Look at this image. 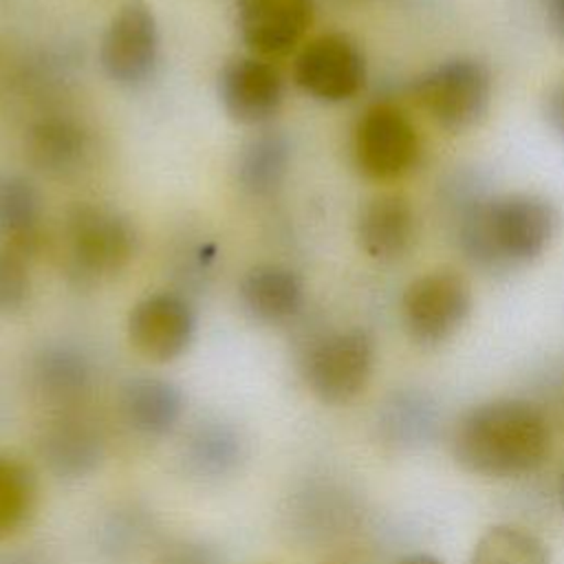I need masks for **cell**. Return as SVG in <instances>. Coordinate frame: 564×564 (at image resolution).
<instances>
[{"instance_id": "6da1fadb", "label": "cell", "mask_w": 564, "mask_h": 564, "mask_svg": "<svg viewBox=\"0 0 564 564\" xmlns=\"http://www.w3.org/2000/svg\"><path fill=\"white\" fill-rule=\"evenodd\" d=\"M551 454L544 412L524 399H494L465 412L452 434V456L469 474L513 478L540 469Z\"/></svg>"}, {"instance_id": "7a4b0ae2", "label": "cell", "mask_w": 564, "mask_h": 564, "mask_svg": "<svg viewBox=\"0 0 564 564\" xmlns=\"http://www.w3.org/2000/svg\"><path fill=\"white\" fill-rule=\"evenodd\" d=\"M557 209L540 194L511 192L476 203L463 220L460 242L485 269L524 267L538 260L557 234Z\"/></svg>"}, {"instance_id": "3957f363", "label": "cell", "mask_w": 564, "mask_h": 564, "mask_svg": "<svg viewBox=\"0 0 564 564\" xmlns=\"http://www.w3.org/2000/svg\"><path fill=\"white\" fill-rule=\"evenodd\" d=\"M491 86V73L485 62L458 55L416 75L410 84V95L438 128L463 132L487 115Z\"/></svg>"}, {"instance_id": "277c9868", "label": "cell", "mask_w": 564, "mask_h": 564, "mask_svg": "<svg viewBox=\"0 0 564 564\" xmlns=\"http://www.w3.org/2000/svg\"><path fill=\"white\" fill-rule=\"evenodd\" d=\"M64 242L70 271L97 280L132 262L139 236L126 214L95 203H75L64 218Z\"/></svg>"}, {"instance_id": "5b68a950", "label": "cell", "mask_w": 564, "mask_h": 564, "mask_svg": "<svg viewBox=\"0 0 564 564\" xmlns=\"http://www.w3.org/2000/svg\"><path fill=\"white\" fill-rule=\"evenodd\" d=\"M419 154V130L399 104L375 101L361 112L352 132V159L366 178H401L416 165Z\"/></svg>"}, {"instance_id": "8992f818", "label": "cell", "mask_w": 564, "mask_h": 564, "mask_svg": "<svg viewBox=\"0 0 564 564\" xmlns=\"http://www.w3.org/2000/svg\"><path fill=\"white\" fill-rule=\"evenodd\" d=\"M471 313V286L456 269L443 267L414 278L401 297L408 335L421 346L447 341Z\"/></svg>"}, {"instance_id": "52a82bcc", "label": "cell", "mask_w": 564, "mask_h": 564, "mask_svg": "<svg viewBox=\"0 0 564 564\" xmlns=\"http://www.w3.org/2000/svg\"><path fill=\"white\" fill-rule=\"evenodd\" d=\"M375 368V341L364 328H346L317 339L304 359L308 390L328 405L357 399Z\"/></svg>"}, {"instance_id": "ba28073f", "label": "cell", "mask_w": 564, "mask_h": 564, "mask_svg": "<svg viewBox=\"0 0 564 564\" xmlns=\"http://www.w3.org/2000/svg\"><path fill=\"white\" fill-rule=\"evenodd\" d=\"M368 66L359 44L346 33H324L302 46L293 64L295 84L317 101L341 104L366 84Z\"/></svg>"}, {"instance_id": "9c48e42d", "label": "cell", "mask_w": 564, "mask_h": 564, "mask_svg": "<svg viewBox=\"0 0 564 564\" xmlns=\"http://www.w3.org/2000/svg\"><path fill=\"white\" fill-rule=\"evenodd\" d=\"M159 24L152 9L132 0L123 4L108 22L101 46L99 62L110 82L134 88L148 82L159 62Z\"/></svg>"}, {"instance_id": "30bf717a", "label": "cell", "mask_w": 564, "mask_h": 564, "mask_svg": "<svg viewBox=\"0 0 564 564\" xmlns=\"http://www.w3.org/2000/svg\"><path fill=\"white\" fill-rule=\"evenodd\" d=\"M194 333V308L172 291L145 295L128 315V339L150 361L165 364L181 357L189 348Z\"/></svg>"}, {"instance_id": "8fae6325", "label": "cell", "mask_w": 564, "mask_h": 564, "mask_svg": "<svg viewBox=\"0 0 564 564\" xmlns=\"http://www.w3.org/2000/svg\"><path fill=\"white\" fill-rule=\"evenodd\" d=\"M225 112L242 126H262L275 117L284 97L280 70L264 57H231L218 75Z\"/></svg>"}, {"instance_id": "7c38bea8", "label": "cell", "mask_w": 564, "mask_h": 564, "mask_svg": "<svg viewBox=\"0 0 564 564\" xmlns=\"http://www.w3.org/2000/svg\"><path fill=\"white\" fill-rule=\"evenodd\" d=\"M313 22V0H236V26L258 57L291 53Z\"/></svg>"}, {"instance_id": "4fadbf2b", "label": "cell", "mask_w": 564, "mask_h": 564, "mask_svg": "<svg viewBox=\"0 0 564 564\" xmlns=\"http://www.w3.org/2000/svg\"><path fill=\"white\" fill-rule=\"evenodd\" d=\"M357 240L372 260L403 258L416 240V216L410 200L392 192L370 198L357 218Z\"/></svg>"}, {"instance_id": "5bb4252c", "label": "cell", "mask_w": 564, "mask_h": 564, "mask_svg": "<svg viewBox=\"0 0 564 564\" xmlns=\"http://www.w3.org/2000/svg\"><path fill=\"white\" fill-rule=\"evenodd\" d=\"M40 452L53 474L79 478L90 474L101 460V436L73 410H59L46 421L40 436Z\"/></svg>"}, {"instance_id": "9a60e30c", "label": "cell", "mask_w": 564, "mask_h": 564, "mask_svg": "<svg viewBox=\"0 0 564 564\" xmlns=\"http://www.w3.org/2000/svg\"><path fill=\"white\" fill-rule=\"evenodd\" d=\"M24 154L44 174L75 172L88 154V132L68 115H46L26 128Z\"/></svg>"}, {"instance_id": "2e32d148", "label": "cell", "mask_w": 564, "mask_h": 564, "mask_svg": "<svg viewBox=\"0 0 564 564\" xmlns=\"http://www.w3.org/2000/svg\"><path fill=\"white\" fill-rule=\"evenodd\" d=\"M245 311L264 324H280L300 313L304 304V284L300 275L282 264L251 267L238 286Z\"/></svg>"}, {"instance_id": "e0dca14e", "label": "cell", "mask_w": 564, "mask_h": 564, "mask_svg": "<svg viewBox=\"0 0 564 564\" xmlns=\"http://www.w3.org/2000/svg\"><path fill=\"white\" fill-rule=\"evenodd\" d=\"M121 412L145 436L167 434L183 414L181 390L161 377H134L123 383Z\"/></svg>"}, {"instance_id": "ac0fdd59", "label": "cell", "mask_w": 564, "mask_h": 564, "mask_svg": "<svg viewBox=\"0 0 564 564\" xmlns=\"http://www.w3.org/2000/svg\"><path fill=\"white\" fill-rule=\"evenodd\" d=\"M0 238L24 260L42 247V198L24 176L0 178Z\"/></svg>"}, {"instance_id": "d6986e66", "label": "cell", "mask_w": 564, "mask_h": 564, "mask_svg": "<svg viewBox=\"0 0 564 564\" xmlns=\"http://www.w3.org/2000/svg\"><path fill=\"white\" fill-rule=\"evenodd\" d=\"M33 386L59 410H70L88 390L90 368L86 357L70 346H46L33 359Z\"/></svg>"}, {"instance_id": "ffe728a7", "label": "cell", "mask_w": 564, "mask_h": 564, "mask_svg": "<svg viewBox=\"0 0 564 564\" xmlns=\"http://www.w3.org/2000/svg\"><path fill=\"white\" fill-rule=\"evenodd\" d=\"M469 564H551V551L524 527L494 524L476 540Z\"/></svg>"}, {"instance_id": "44dd1931", "label": "cell", "mask_w": 564, "mask_h": 564, "mask_svg": "<svg viewBox=\"0 0 564 564\" xmlns=\"http://www.w3.org/2000/svg\"><path fill=\"white\" fill-rule=\"evenodd\" d=\"M289 167V143L282 132H262L240 152L238 181L253 194L264 196L280 187Z\"/></svg>"}, {"instance_id": "7402d4cb", "label": "cell", "mask_w": 564, "mask_h": 564, "mask_svg": "<svg viewBox=\"0 0 564 564\" xmlns=\"http://www.w3.org/2000/svg\"><path fill=\"white\" fill-rule=\"evenodd\" d=\"M35 502V480L24 463L0 454V540L15 533Z\"/></svg>"}, {"instance_id": "603a6c76", "label": "cell", "mask_w": 564, "mask_h": 564, "mask_svg": "<svg viewBox=\"0 0 564 564\" xmlns=\"http://www.w3.org/2000/svg\"><path fill=\"white\" fill-rule=\"evenodd\" d=\"M238 458V438L223 425L200 427L189 438V460L200 471L223 474Z\"/></svg>"}, {"instance_id": "cb8c5ba5", "label": "cell", "mask_w": 564, "mask_h": 564, "mask_svg": "<svg viewBox=\"0 0 564 564\" xmlns=\"http://www.w3.org/2000/svg\"><path fill=\"white\" fill-rule=\"evenodd\" d=\"M31 293V278L26 260L0 245V313H13L22 308Z\"/></svg>"}, {"instance_id": "d4e9b609", "label": "cell", "mask_w": 564, "mask_h": 564, "mask_svg": "<svg viewBox=\"0 0 564 564\" xmlns=\"http://www.w3.org/2000/svg\"><path fill=\"white\" fill-rule=\"evenodd\" d=\"M542 115L546 126L564 141V79L555 82L542 101Z\"/></svg>"}, {"instance_id": "484cf974", "label": "cell", "mask_w": 564, "mask_h": 564, "mask_svg": "<svg viewBox=\"0 0 564 564\" xmlns=\"http://www.w3.org/2000/svg\"><path fill=\"white\" fill-rule=\"evenodd\" d=\"M159 564H214V557L205 546L183 542L178 546L167 549Z\"/></svg>"}, {"instance_id": "4316f807", "label": "cell", "mask_w": 564, "mask_h": 564, "mask_svg": "<svg viewBox=\"0 0 564 564\" xmlns=\"http://www.w3.org/2000/svg\"><path fill=\"white\" fill-rule=\"evenodd\" d=\"M546 13L553 31L564 40V0H546Z\"/></svg>"}, {"instance_id": "83f0119b", "label": "cell", "mask_w": 564, "mask_h": 564, "mask_svg": "<svg viewBox=\"0 0 564 564\" xmlns=\"http://www.w3.org/2000/svg\"><path fill=\"white\" fill-rule=\"evenodd\" d=\"M0 564H46V562L35 551H11L0 555Z\"/></svg>"}, {"instance_id": "f1b7e54d", "label": "cell", "mask_w": 564, "mask_h": 564, "mask_svg": "<svg viewBox=\"0 0 564 564\" xmlns=\"http://www.w3.org/2000/svg\"><path fill=\"white\" fill-rule=\"evenodd\" d=\"M394 564H445L441 557L432 555V553H423V551H416V553H408L403 557H399Z\"/></svg>"}, {"instance_id": "f546056e", "label": "cell", "mask_w": 564, "mask_h": 564, "mask_svg": "<svg viewBox=\"0 0 564 564\" xmlns=\"http://www.w3.org/2000/svg\"><path fill=\"white\" fill-rule=\"evenodd\" d=\"M560 498H562V507H564V471H562V480H560Z\"/></svg>"}]
</instances>
